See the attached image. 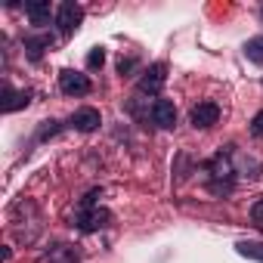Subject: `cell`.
Instances as JSON below:
<instances>
[{"label":"cell","instance_id":"obj_4","mask_svg":"<svg viewBox=\"0 0 263 263\" xmlns=\"http://www.w3.org/2000/svg\"><path fill=\"white\" fill-rule=\"evenodd\" d=\"M164 81H167V65H164V62H155V65H149V68L143 71L137 90H140V93H158V90L164 87Z\"/></svg>","mask_w":263,"mask_h":263},{"label":"cell","instance_id":"obj_2","mask_svg":"<svg viewBox=\"0 0 263 263\" xmlns=\"http://www.w3.org/2000/svg\"><path fill=\"white\" fill-rule=\"evenodd\" d=\"M81 19H84V10H81L78 4H71V0L59 4V10H56V25H59V34H62V37H71V34L78 31Z\"/></svg>","mask_w":263,"mask_h":263},{"label":"cell","instance_id":"obj_18","mask_svg":"<svg viewBox=\"0 0 263 263\" xmlns=\"http://www.w3.org/2000/svg\"><path fill=\"white\" fill-rule=\"evenodd\" d=\"M260 16H263V10H260Z\"/></svg>","mask_w":263,"mask_h":263},{"label":"cell","instance_id":"obj_8","mask_svg":"<svg viewBox=\"0 0 263 263\" xmlns=\"http://www.w3.org/2000/svg\"><path fill=\"white\" fill-rule=\"evenodd\" d=\"M99 121H102V118H99V111H96V108H78V111L71 115V121H68V124H71L74 130H81V134H90V130H96V127H99Z\"/></svg>","mask_w":263,"mask_h":263},{"label":"cell","instance_id":"obj_17","mask_svg":"<svg viewBox=\"0 0 263 263\" xmlns=\"http://www.w3.org/2000/svg\"><path fill=\"white\" fill-rule=\"evenodd\" d=\"M134 68H137V59H121V62H118V71H121V78H124V74H130Z\"/></svg>","mask_w":263,"mask_h":263},{"label":"cell","instance_id":"obj_5","mask_svg":"<svg viewBox=\"0 0 263 263\" xmlns=\"http://www.w3.org/2000/svg\"><path fill=\"white\" fill-rule=\"evenodd\" d=\"M78 260H81V251L74 245H65V241L50 245L41 257V263H78Z\"/></svg>","mask_w":263,"mask_h":263},{"label":"cell","instance_id":"obj_11","mask_svg":"<svg viewBox=\"0 0 263 263\" xmlns=\"http://www.w3.org/2000/svg\"><path fill=\"white\" fill-rule=\"evenodd\" d=\"M53 41H50V34H37V37H25V53H28V59L31 62H37L41 56H44V50L50 47Z\"/></svg>","mask_w":263,"mask_h":263},{"label":"cell","instance_id":"obj_9","mask_svg":"<svg viewBox=\"0 0 263 263\" xmlns=\"http://www.w3.org/2000/svg\"><path fill=\"white\" fill-rule=\"evenodd\" d=\"M25 16L31 19V25H37V28H44V25H50V4L47 0H28L25 4Z\"/></svg>","mask_w":263,"mask_h":263},{"label":"cell","instance_id":"obj_13","mask_svg":"<svg viewBox=\"0 0 263 263\" xmlns=\"http://www.w3.org/2000/svg\"><path fill=\"white\" fill-rule=\"evenodd\" d=\"M245 56H248L254 65H263V34H260V37H251V41L245 44Z\"/></svg>","mask_w":263,"mask_h":263},{"label":"cell","instance_id":"obj_14","mask_svg":"<svg viewBox=\"0 0 263 263\" xmlns=\"http://www.w3.org/2000/svg\"><path fill=\"white\" fill-rule=\"evenodd\" d=\"M102 62H105V50H102V47H93L90 56H87V68L96 71V68H102Z\"/></svg>","mask_w":263,"mask_h":263},{"label":"cell","instance_id":"obj_1","mask_svg":"<svg viewBox=\"0 0 263 263\" xmlns=\"http://www.w3.org/2000/svg\"><path fill=\"white\" fill-rule=\"evenodd\" d=\"M108 223H111V214H108L105 208H99V204L78 208V214H74V226H78L81 232H96V229H102V226H108Z\"/></svg>","mask_w":263,"mask_h":263},{"label":"cell","instance_id":"obj_10","mask_svg":"<svg viewBox=\"0 0 263 263\" xmlns=\"http://www.w3.org/2000/svg\"><path fill=\"white\" fill-rule=\"evenodd\" d=\"M4 111H19V108H25L28 102H31V93L28 90H13V87H7L4 90Z\"/></svg>","mask_w":263,"mask_h":263},{"label":"cell","instance_id":"obj_16","mask_svg":"<svg viewBox=\"0 0 263 263\" xmlns=\"http://www.w3.org/2000/svg\"><path fill=\"white\" fill-rule=\"evenodd\" d=\"M251 137L263 140V111H257V115H254V121H251Z\"/></svg>","mask_w":263,"mask_h":263},{"label":"cell","instance_id":"obj_6","mask_svg":"<svg viewBox=\"0 0 263 263\" xmlns=\"http://www.w3.org/2000/svg\"><path fill=\"white\" fill-rule=\"evenodd\" d=\"M217 121H220V105H217V102H198V105L192 108V127L208 130V127H214Z\"/></svg>","mask_w":263,"mask_h":263},{"label":"cell","instance_id":"obj_12","mask_svg":"<svg viewBox=\"0 0 263 263\" xmlns=\"http://www.w3.org/2000/svg\"><path fill=\"white\" fill-rule=\"evenodd\" d=\"M235 251L241 254V257H248V260H257V263H263V241H238L235 245Z\"/></svg>","mask_w":263,"mask_h":263},{"label":"cell","instance_id":"obj_7","mask_svg":"<svg viewBox=\"0 0 263 263\" xmlns=\"http://www.w3.org/2000/svg\"><path fill=\"white\" fill-rule=\"evenodd\" d=\"M152 124H158L161 130H171L177 124V108L171 99H155L152 102Z\"/></svg>","mask_w":263,"mask_h":263},{"label":"cell","instance_id":"obj_3","mask_svg":"<svg viewBox=\"0 0 263 263\" xmlns=\"http://www.w3.org/2000/svg\"><path fill=\"white\" fill-rule=\"evenodd\" d=\"M59 90L65 96H87L93 90V84H90L87 74H81L74 68H65V71H59Z\"/></svg>","mask_w":263,"mask_h":263},{"label":"cell","instance_id":"obj_15","mask_svg":"<svg viewBox=\"0 0 263 263\" xmlns=\"http://www.w3.org/2000/svg\"><path fill=\"white\" fill-rule=\"evenodd\" d=\"M251 223H254L257 229H263V198H257V201L251 204Z\"/></svg>","mask_w":263,"mask_h":263}]
</instances>
